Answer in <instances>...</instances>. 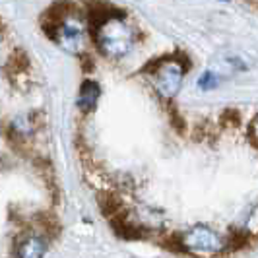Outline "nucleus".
<instances>
[{
  "mask_svg": "<svg viewBox=\"0 0 258 258\" xmlns=\"http://www.w3.org/2000/svg\"><path fill=\"white\" fill-rule=\"evenodd\" d=\"M10 66H14V70L16 72H26L27 68H29V58H27V54L24 51H16L10 56Z\"/></svg>",
  "mask_w": 258,
  "mask_h": 258,
  "instance_id": "obj_9",
  "label": "nucleus"
},
{
  "mask_svg": "<svg viewBox=\"0 0 258 258\" xmlns=\"http://www.w3.org/2000/svg\"><path fill=\"white\" fill-rule=\"evenodd\" d=\"M0 29H2V24H0Z\"/></svg>",
  "mask_w": 258,
  "mask_h": 258,
  "instance_id": "obj_12",
  "label": "nucleus"
},
{
  "mask_svg": "<svg viewBox=\"0 0 258 258\" xmlns=\"http://www.w3.org/2000/svg\"><path fill=\"white\" fill-rule=\"evenodd\" d=\"M218 84H220V78L218 74H214V72H204L202 76L198 78V88L202 91H210V90H216L218 88Z\"/></svg>",
  "mask_w": 258,
  "mask_h": 258,
  "instance_id": "obj_8",
  "label": "nucleus"
},
{
  "mask_svg": "<svg viewBox=\"0 0 258 258\" xmlns=\"http://www.w3.org/2000/svg\"><path fill=\"white\" fill-rule=\"evenodd\" d=\"M122 16L124 14L120 10H113L107 4H93V6H90V24L93 26V29H99L109 20H120Z\"/></svg>",
  "mask_w": 258,
  "mask_h": 258,
  "instance_id": "obj_5",
  "label": "nucleus"
},
{
  "mask_svg": "<svg viewBox=\"0 0 258 258\" xmlns=\"http://www.w3.org/2000/svg\"><path fill=\"white\" fill-rule=\"evenodd\" d=\"M171 118H173V120H171V122H173V126H175V128H177V132H182V130H184V124H181V116H179V113H177V111H175V109H171Z\"/></svg>",
  "mask_w": 258,
  "mask_h": 258,
  "instance_id": "obj_10",
  "label": "nucleus"
},
{
  "mask_svg": "<svg viewBox=\"0 0 258 258\" xmlns=\"http://www.w3.org/2000/svg\"><path fill=\"white\" fill-rule=\"evenodd\" d=\"M56 39L62 43V47L66 51L76 52L80 49V45H82V26L74 20H66L62 27H60Z\"/></svg>",
  "mask_w": 258,
  "mask_h": 258,
  "instance_id": "obj_4",
  "label": "nucleus"
},
{
  "mask_svg": "<svg viewBox=\"0 0 258 258\" xmlns=\"http://www.w3.org/2000/svg\"><path fill=\"white\" fill-rule=\"evenodd\" d=\"M99 95H101L99 86H97L95 82H91V80H86V82L82 84L80 95H78V107H80L82 111H86V113L91 111V109H95Z\"/></svg>",
  "mask_w": 258,
  "mask_h": 258,
  "instance_id": "obj_6",
  "label": "nucleus"
},
{
  "mask_svg": "<svg viewBox=\"0 0 258 258\" xmlns=\"http://www.w3.org/2000/svg\"><path fill=\"white\" fill-rule=\"evenodd\" d=\"M250 134H252V136H250V138H252V144L256 146V118L250 122Z\"/></svg>",
  "mask_w": 258,
  "mask_h": 258,
  "instance_id": "obj_11",
  "label": "nucleus"
},
{
  "mask_svg": "<svg viewBox=\"0 0 258 258\" xmlns=\"http://www.w3.org/2000/svg\"><path fill=\"white\" fill-rule=\"evenodd\" d=\"M45 254V241L41 237H27L18 246V258H43Z\"/></svg>",
  "mask_w": 258,
  "mask_h": 258,
  "instance_id": "obj_7",
  "label": "nucleus"
},
{
  "mask_svg": "<svg viewBox=\"0 0 258 258\" xmlns=\"http://www.w3.org/2000/svg\"><path fill=\"white\" fill-rule=\"evenodd\" d=\"M95 41L103 54L120 58L132 49V31L120 20H109L99 29H95Z\"/></svg>",
  "mask_w": 258,
  "mask_h": 258,
  "instance_id": "obj_1",
  "label": "nucleus"
},
{
  "mask_svg": "<svg viewBox=\"0 0 258 258\" xmlns=\"http://www.w3.org/2000/svg\"><path fill=\"white\" fill-rule=\"evenodd\" d=\"M155 88L163 97H173L181 88L184 70L175 60H159L154 64Z\"/></svg>",
  "mask_w": 258,
  "mask_h": 258,
  "instance_id": "obj_3",
  "label": "nucleus"
},
{
  "mask_svg": "<svg viewBox=\"0 0 258 258\" xmlns=\"http://www.w3.org/2000/svg\"><path fill=\"white\" fill-rule=\"evenodd\" d=\"M181 248L192 252V254H202V256H212L223 248V241L216 231L204 225H196L190 231H186L181 237Z\"/></svg>",
  "mask_w": 258,
  "mask_h": 258,
  "instance_id": "obj_2",
  "label": "nucleus"
}]
</instances>
